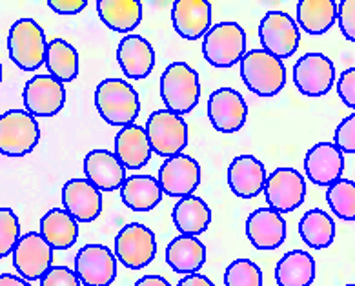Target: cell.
I'll use <instances>...</instances> for the list:
<instances>
[{
	"mask_svg": "<svg viewBox=\"0 0 355 286\" xmlns=\"http://www.w3.org/2000/svg\"><path fill=\"white\" fill-rule=\"evenodd\" d=\"M95 106L112 126H130L141 112L135 87L121 78H106L95 90Z\"/></svg>",
	"mask_w": 355,
	"mask_h": 286,
	"instance_id": "obj_1",
	"label": "cell"
},
{
	"mask_svg": "<svg viewBox=\"0 0 355 286\" xmlns=\"http://www.w3.org/2000/svg\"><path fill=\"white\" fill-rule=\"evenodd\" d=\"M161 99L168 112L182 117L190 113L200 99L199 73L186 62H173L161 77Z\"/></svg>",
	"mask_w": 355,
	"mask_h": 286,
	"instance_id": "obj_2",
	"label": "cell"
},
{
	"mask_svg": "<svg viewBox=\"0 0 355 286\" xmlns=\"http://www.w3.org/2000/svg\"><path fill=\"white\" fill-rule=\"evenodd\" d=\"M241 77L252 93L259 97H273L286 84V68L264 49H252L241 58Z\"/></svg>",
	"mask_w": 355,
	"mask_h": 286,
	"instance_id": "obj_3",
	"label": "cell"
},
{
	"mask_svg": "<svg viewBox=\"0 0 355 286\" xmlns=\"http://www.w3.org/2000/svg\"><path fill=\"white\" fill-rule=\"evenodd\" d=\"M246 53V31L237 22H220L208 29L202 55L215 68H232Z\"/></svg>",
	"mask_w": 355,
	"mask_h": 286,
	"instance_id": "obj_4",
	"label": "cell"
},
{
	"mask_svg": "<svg viewBox=\"0 0 355 286\" xmlns=\"http://www.w3.org/2000/svg\"><path fill=\"white\" fill-rule=\"evenodd\" d=\"M40 141L39 122L26 110H10L0 115V153L6 157H24Z\"/></svg>",
	"mask_w": 355,
	"mask_h": 286,
	"instance_id": "obj_5",
	"label": "cell"
},
{
	"mask_svg": "<svg viewBox=\"0 0 355 286\" xmlns=\"http://www.w3.org/2000/svg\"><path fill=\"white\" fill-rule=\"evenodd\" d=\"M46 35L33 19H20L11 26L8 51L11 60L24 72H35L44 64Z\"/></svg>",
	"mask_w": 355,
	"mask_h": 286,
	"instance_id": "obj_6",
	"label": "cell"
},
{
	"mask_svg": "<svg viewBox=\"0 0 355 286\" xmlns=\"http://www.w3.org/2000/svg\"><path fill=\"white\" fill-rule=\"evenodd\" d=\"M144 131L151 151L166 159L180 155L188 146V124L182 117L168 110H157L151 113Z\"/></svg>",
	"mask_w": 355,
	"mask_h": 286,
	"instance_id": "obj_7",
	"label": "cell"
},
{
	"mask_svg": "<svg viewBox=\"0 0 355 286\" xmlns=\"http://www.w3.org/2000/svg\"><path fill=\"white\" fill-rule=\"evenodd\" d=\"M259 39L266 53L282 60L295 53L301 33L290 15L284 11H268L259 24Z\"/></svg>",
	"mask_w": 355,
	"mask_h": 286,
	"instance_id": "obj_8",
	"label": "cell"
},
{
	"mask_svg": "<svg viewBox=\"0 0 355 286\" xmlns=\"http://www.w3.org/2000/svg\"><path fill=\"white\" fill-rule=\"evenodd\" d=\"M157 253L155 233L141 223L126 224L115 237V259L130 270L148 267Z\"/></svg>",
	"mask_w": 355,
	"mask_h": 286,
	"instance_id": "obj_9",
	"label": "cell"
},
{
	"mask_svg": "<svg viewBox=\"0 0 355 286\" xmlns=\"http://www.w3.org/2000/svg\"><path fill=\"white\" fill-rule=\"evenodd\" d=\"M264 197L268 208L279 214H290L304 203L306 197V183L302 174L293 168H277L264 183Z\"/></svg>",
	"mask_w": 355,
	"mask_h": 286,
	"instance_id": "obj_10",
	"label": "cell"
},
{
	"mask_svg": "<svg viewBox=\"0 0 355 286\" xmlns=\"http://www.w3.org/2000/svg\"><path fill=\"white\" fill-rule=\"evenodd\" d=\"M75 276L80 285L112 286L117 277V259L104 244H86L75 255Z\"/></svg>",
	"mask_w": 355,
	"mask_h": 286,
	"instance_id": "obj_11",
	"label": "cell"
},
{
	"mask_svg": "<svg viewBox=\"0 0 355 286\" xmlns=\"http://www.w3.org/2000/svg\"><path fill=\"white\" fill-rule=\"evenodd\" d=\"M13 267L24 281H40V277L53 267V248L39 232H28L13 250Z\"/></svg>",
	"mask_w": 355,
	"mask_h": 286,
	"instance_id": "obj_12",
	"label": "cell"
},
{
	"mask_svg": "<svg viewBox=\"0 0 355 286\" xmlns=\"http://www.w3.org/2000/svg\"><path fill=\"white\" fill-rule=\"evenodd\" d=\"M336 81V66L322 53L302 55L293 66V84L306 97H322Z\"/></svg>",
	"mask_w": 355,
	"mask_h": 286,
	"instance_id": "obj_13",
	"label": "cell"
},
{
	"mask_svg": "<svg viewBox=\"0 0 355 286\" xmlns=\"http://www.w3.org/2000/svg\"><path fill=\"white\" fill-rule=\"evenodd\" d=\"M159 186L170 197H188L200 185V166L193 157L180 153L170 157L159 168Z\"/></svg>",
	"mask_w": 355,
	"mask_h": 286,
	"instance_id": "obj_14",
	"label": "cell"
},
{
	"mask_svg": "<svg viewBox=\"0 0 355 286\" xmlns=\"http://www.w3.org/2000/svg\"><path fill=\"white\" fill-rule=\"evenodd\" d=\"M208 117L211 126L220 133H235L244 126L248 104L237 90L219 87L208 99Z\"/></svg>",
	"mask_w": 355,
	"mask_h": 286,
	"instance_id": "obj_15",
	"label": "cell"
},
{
	"mask_svg": "<svg viewBox=\"0 0 355 286\" xmlns=\"http://www.w3.org/2000/svg\"><path fill=\"white\" fill-rule=\"evenodd\" d=\"M26 112L33 117H53L60 112L66 102L64 84L51 75H35L24 86Z\"/></svg>",
	"mask_w": 355,
	"mask_h": 286,
	"instance_id": "obj_16",
	"label": "cell"
},
{
	"mask_svg": "<svg viewBox=\"0 0 355 286\" xmlns=\"http://www.w3.org/2000/svg\"><path fill=\"white\" fill-rule=\"evenodd\" d=\"M306 177L317 186H331L345 171V157L334 142H319L311 146L304 157Z\"/></svg>",
	"mask_w": 355,
	"mask_h": 286,
	"instance_id": "obj_17",
	"label": "cell"
},
{
	"mask_svg": "<svg viewBox=\"0 0 355 286\" xmlns=\"http://www.w3.org/2000/svg\"><path fill=\"white\" fill-rule=\"evenodd\" d=\"M62 204L77 223H93L103 212V195L88 179H71L62 188Z\"/></svg>",
	"mask_w": 355,
	"mask_h": 286,
	"instance_id": "obj_18",
	"label": "cell"
},
{
	"mask_svg": "<svg viewBox=\"0 0 355 286\" xmlns=\"http://www.w3.org/2000/svg\"><path fill=\"white\" fill-rule=\"evenodd\" d=\"M246 235L257 250H275L286 241V223L275 210L259 208L246 221Z\"/></svg>",
	"mask_w": 355,
	"mask_h": 286,
	"instance_id": "obj_19",
	"label": "cell"
},
{
	"mask_svg": "<svg viewBox=\"0 0 355 286\" xmlns=\"http://www.w3.org/2000/svg\"><path fill=\"white\" fill-rule=\"evenodd\" d=\"M171 22L182 39H200L211 28V6L206 0H177L171 8Z\"/></svg>",
	"mask_w": 355,
	"mask_h": 286,
	"instance_id": "obj_20",
	"label": "cell"
},
{
	"mask_svg": "<svg viewBox=\"0 0 355 286\" xmlns=\"http://www.w3.org/2000/svg\"><path fill=\"white\" fill-rule=\"evenodd\" d=\"M266 168L257 157L239 155L228 166V185L241 199L257 197L266 183Z\"/></svg>",
	"mask_w": 355,
	"mask_h": 286,
	"instance_id": "obj_21",
	"label": "cell"
},
{
	"mask_svg": "<svg viewBox=\"0 0 355 286\" xmlns=\"http://www.w3.org/2000/svg\"><path fill=\"white\" fill-rule=\"evenodd\" d=\"M84 174L98 192H115L126 180V168L107 150L89 151L84 159Z\"/></svg>",
	"mask_w": 355,
	"mask_h": 286,
	"instance_id": "obj_22",
	"label": "cell"
},
{
	"mask_svg": "<svg viewBox=\"0 0 355 286\" xmlns=\"http://www.w3.org/2000/svg\"><path fill=\"white\" fill-rule=\"evenodd\" d=\"M117 60L122 73L128 78H146L155 66V51L141 35H128L117 48Z\"/></svg>",
	"mask_w": 355,
	"mask_h": 286,
	"instance_id": "obj_23",
	"label": "cell"
},
{
	"mask_svg": "<svg viewBox=\"0 0 355 286\" xmlns=\"http://www.w3.org/2000/svg\"><path fill=\"white\" fill-rule=\"evenodd\" d=\"M151 153L153 151L142 126L137 124L124 126L115 137V157L124 168L141 170L150 162Z\"/></svg>",
	"mask_w": 355,
	"mask_h": 286,
	"instance_id": "obj_24",
	"label": "cell"
},
{
	"mask_svg": "<svg viewBox=\"0 0 355 286\" xmlns=\"http://www.w3.org/2000/svg\"><path fill=\"white\" fill-rule=\"evenodd\" d=\"M166 262L177 274H197L206 262V246L202 241L190 235H179L166 246Z\"/></svg>",
	"mask_w": 355,
	"mask_h": 286,
	"instance_id": "obj_25",
	"label": "cell"
},
{
	"mask_svg": "<svg viewBox=\"0 0 355 286\" xmlns=\"http://www.w3.org/2000/svg\"><path fill=\"white\" fill-rule=\"evenodd\" d=\"M40 235L53 250H68L78 239V223L62 208L46 212L40 219Z\"/></svg>",
	"mask_w": 355,
	"mask_h": 286,
	"instance_id": "obj_26",
	"label": "cell"
},
{
	"mask_svg": "<svg viewBox=\"0 0 355 286\" xmlns=\"http://www.w3.org/2000/svg\"><path fill=\"white\" fill-rule=\"evenodd\" d=\"M171 217H173L175 228L179 230L180 235L197 237L208 230L209 223H211V210L200 197L188 195L173 206Z\"/></svg>",
	"mask_w": 355,
	"mask_h": 286,
	"instance_id": "obj_27",
	"label": "cell"
},
{
	"mask_svg": "<svg viewBox=\"0 0 355 286\" xmlns=\"http://www.w3.org/2000/svg\"><path fill=\"white\" fill-rule=\"evenodd\" d=\"M121 197L133 212H151L162 201V190L155 177L133 175L122 183Z\"/></svg>",
	"mask_w": 355,
	"mask_h": 286,
	"instance_id": "obj_28",
	"label": "cell"
},
{
	"mask_svg": "<svg viewBox=\"0 0 355 286\" xmlns=\"http://www.w3.org/2000/svg\"><path fill=\"white\" fill-rule=\"evenodd\" d=\"M279 286H310L315 281V259L304 250H292L279 259L275 267Z\"/></svg>",
	"mask_w": 355,
	"mask_h": 286,
	"instance_id": "obj_29",
	"label": "cell"
},
{
	"mask_svg": "<svg viewBox=\"0 0 355 286\" xmlns=\"http://www.w3.org/2000/svg\"><path fill=\"white\" fill-rule=\"evenodd\" d=\"M97 13L104 24L117 33H130L142 20L139 0H98Z\"/></svg>",
	"mask_w": 355,
	"mask_h": 286,
	"instance_id": "obj_30",
	"label": "cell"
},
{
	"mask_svg": "<svg viewBox=\"0 0 355 286\" xmlns=\"http://www.w3.org/2000/svg\"><path fill=\"white\" fill-rule=\"evenodd\" d=\"M337 19V2L334 0H301L297 4V22L304 33L322 35Z\"/></svg>",
	"mask_w": 355,
	"mask_h": 286,
	"instance_id": "obj_31",
	"label": "cell"
},
{
	"mask_svg": "<svg viewBox=\"0 0 355 286\" xmlns=\"http://www.w3.org/2000/svg\"><path fill=\"white\" fill-rule=\"evenodd\" d=\"M44 64L49 75L60 83H71L78 75L77 49L64 39L49 40L46 46Z\"/></svg>",
	"mask_w": 355,
	"mask_h": 286,
	"instance_id": "obj_32",
	"label": "cell"
},
{
	"mask_svg": "<svg viewBox=\"0 0 355 286\" xmlns=\"http://www.w3.org/2000/svg\"><path fill=\"white\" fill-rule=\"evenodd\" d=\"M299 235L310 248L322 250L336 239V223L322 210H310L299 221Z\"/></svg>",
	"mask_w": 355,
	"mask_h": 286,
	"instance_id": "obj_33",
	"label": "cell"
},
{
	"mask_svg": "<svg viewBox=\"0 0 355 286\" xmlns=\"http://www.w3.org/2000/svg\"><path fill=\"white\" fill-rule=\"evenodd\" d=\"M326 201L331 212L343 221L355 219V185L350 179H339L331 186H328Z\"/></svg>",
	"mask_w": 355,
	"mask_h": 286,
	"instance_id": "obj_34",
	"label": "cell"
},
{
	"mask_svg": "<svg viewBox=\"0 0 355 286\" xmlns=\"http://www.w3.org/2000/svg\"><path fill=\"white\" fill-rule=\"evenodd\" d=\"M224 286H263V272L250 259H235L224 272Z\"/></svg>",
	"mask_w": 355,
	"mask_h": 286,
	"instance_id": "obj_35",
	"label": "cell"
},
{
	"mask_svg": "<svg viewBox=\"0 0 355 286\" xmlns=\"http://www.w3.org/2000/svg\"><path fill=\"white\" fill-rule=\"evenodd\" d=\"M20 239V221L11 208H0V259L8 258Z\"/></svg>",
	"mask_w": 355,
	"mask_h": 286,
	"instance_id": "obj_36",
	"label": "cell"
},
{
	"mask_svg": "<svg viewBox=\"0 0 355 286\" xmlns=\"http://www.w3.org/2000/svg\"><path fill=\"white\" fill-rule=\"evenodd\" d=\"M334 146L339 148L340 151L354 153L355 151V115L346 117L336 130L334 137Z\"/></svg>",
	"mask_w": 355,
	"mask_h": 286,
	"instance_id": "obj_37",
	"label": "cell"
},
{
	"mask_svg": "<svg viewBox=\"0 0 355 286\" xmlns=\"http://www.w3.org/2000/svg\"><path fill=\"white\" fill-rule=\"evenodd\" d=\"M39 286H80V281L68 267H51L40 277Z\"/></svg>",
	"mask_w": 355,
	"mask_h": 286,
	"instance_id": "obj_38",
	"label": "cell"
},
{
	"mask_svg": "<svg viewBox=\"0 0 355 286\" xmlns=\"http://www.w3.org/2000/svg\"><path fill=\"white\" fill-rule=\"evenodd\" d=\"M339 28L346 39L354 42L355 40V2L354 0H343L337 4V19Z\"/></svg>",
	"mask_w": 355,
	"mask_h": 286,
	"instance_id": "obj_39",
	"label": "cell"
},
{
	"mask_svg": "<svg viewBox=\"0 0 355 286\" xmlns=\"http://www.w3.org/2000/svg\"><path fill=\"white\" fill-rule=\"evenodd\" d=\"M337 93H339L340 101L345 102L346 106L354 110L355 106V69H345L340 73L339 81H337Z\"/></svg>",
	"mask_w": 355,
	"mask_h": 286,
	"instance_id": "obj_40",
	"label": "cell"
},
{
	"mask_svg": "<svg viewBox=\"0 0 355 286\" xmlns=\"http://www.w3.org/2000/svg\"><path fill=\"white\" fill-rule=\"evenodd\" d=\"M48 6L59 15H77L88 6V0H49Z\"/></svg>",
	"mask_w": 355,
	"mask_h": 286,
	"instance_id": "obj_41",
	"label": "cell"
},
{
	"mask_svg": "<svg viewBox=\"0 0 355 286\" xmlns=\"http://www.w3.org/2000/svg\"><path fill=\"white\" fill-rule=\"evenodd\" d=\"M177 286H215L214 283L209 281L206 276L200 274H191V276H184L177 283Z\"/></svg>",
	"mask_w": 355,
	"mask_h": 286,
	"instance_id": "obj_42",
	"label": "cell"
},
{
	"mask_svg": "<svg viewBox=\"0 0 355 286\" xmlns=\"http://www.w3.org/2000/svg\"><path fill=\"white\" fill-rule=\"evenodd\" d=\"M133 286H171L162 276H144Z\"/></svg>",
	"mask_w": 355,
	"mask_h": 286,
	"instance_id": "obj_43",
	"label": "cell"
},
{
	"mask_svg": "<svg viewBox=\"0 0 355 286\" xmlns=\"http://www.w3.org/2000/svg\"><path fill=\"white\" fill-rule=\"evenodd\" d=\"M0 286H31L24 281L22 277H17L13 274H0Z\"/></svg>",
	"mask_w": 355,
	"mask_h": 286,
	"instance_id": "obj_44",
	"label": "cell"
},
{
	"mask_svg": "<svg viewBox=\"0 0 355 286\" xmlns=\"http://www.w3.org/2000/svg\"><path fill=\"white\" fill-rule=\"evenodd\" d=\"M0 83H2V64H0Z\"/></svg>",
	"mask_w": 355,
	"mask_h": 286,
	"instance_id": "obj_45",
	"label": "cell"
},
{
	"mask_svg": "<svg viewBox=\"0 0 355 286\" xmlns=\"http://www.w3.org/2000/svg\"><path fill=\"white\" fill-rule=\"evenodd\" d=\"M346 286H354V285H346Z\"/></svg>",
	"mask_w": 355,
	"mask_h": 286,
	"instance_id": "obj_46",
	"label": "cell"
}]
</instances>
